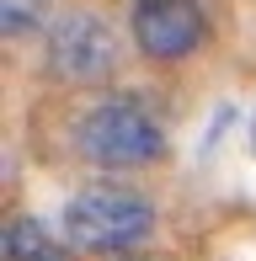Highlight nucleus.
I'll list each match as a JSON object with an SVG mask.
<instances>
[{
	"label": "nucleus",
	"mask_w": 256,
	"mask_h": 261,
	"mask_svg": "<svg viewBox=\"0 0 256 261\" xmlns=\"http://www.w3.org/2000/svg\"><path fill=\"white\" fill-rule=\"evenodd\" d=\"M251 155H256V112H251Z\"/></svg>",
	"instance_id": "7"
},
{
	"label": "nucleus",
	"mask_w": 256,
	"mask_h": 261,
	"mask_svg": "<svg viewBox=\"0 0 256 261\" xmlns=\"http://www.w3.org/2000/svg\"><path fill=\"white\" fill-rule=\"evenodd\" d=\"M134 48L155 64H176L208 43V11L197 0H134L128 6Z\"/></svg>",
	"instance_id": "4"
},
{
	"label": "nucleus",
	"mask_w": 256,
	"mask_h": 261,
	"mask_svg": "<svg viewBox=\"0 0 256 261\" xmlns=\"http://www.w3.org/2000/svg\"><path fill=\"white\" fill-rule=\"evenodd\" d=\"M149 234H155V203L134 187H86L64 203V240L75 251L112 256L144 245Z\"/></svg>",
	"instance_id": "2"
},
{
	"label": "nucleus",
	"mask_w": 256,
	"mask_h": 261,
	"mask_svg": "<svg viewBox=\"0 0 256 261\" xmlns=\"http://www.w3.org/2000/svg\"><path fill=\"white\" fill-rule=\"evenodd\" d=\"M43 16H48V0H0V27H6V38L38 32Z\"/></svg>",
	"instance_id": "6"
},
{
	"label": "nucleus",
	"mask_w": 256,
	"mask_h": 261,
	"mask_svg": "<svg viewBox=\"0 0 256 261\" xmlns=\"http://www.w3.org/2000/svg\"><path fill=\"white\" fill-rule=\"evenodd\" d=\"M75 149L101 171H139L166 155V128L139 96H101L75 123Z\"/></svg>",
	"instance_id": "1"
},
{
	"label": "nucleus",
	"mask_w": 256,
	"mask_h": 261,
	"mask_svg": "<svg viewBox=\"0 0 256 261\" xmlns=\"http://www.w3.org/2000/svg\"><path fill=\"white\" fill-rule=\"evenodd\" d=\"M0 256L6 261H69V240H59L32 213H16L6 224V234H0Z\"/></svg>",
	"instance_id": "5"
},
{
	"label": "nucleus",
	"mask_w": 256,
	"mask_h": 261,
	"mask_svg": "<svg viewBox=\"0 0 256 261\" xmlns=\"http://www.w3.org/2000/svg\"><path fill=\"white\" fill-rule=\"evenodd\" d=\"M43 69L59 86H91L118 69V32L96 11H59L43 32Z\"/></svg>",
	"instance_id": "3"
}]
</instances>
